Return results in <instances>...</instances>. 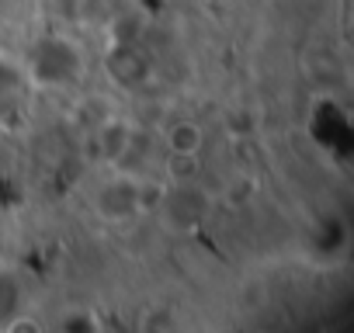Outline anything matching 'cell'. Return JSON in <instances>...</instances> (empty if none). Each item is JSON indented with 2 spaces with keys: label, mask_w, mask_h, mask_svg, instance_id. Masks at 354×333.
I'll return each mask as SVG.
<instances>
[{
  "label": "cell",
  "mask_w": 354,
  "mask_h": 333,
  "mask_svg": "<svg viewBox=\"0 0 354 333\" xmlns=\"http://www.w3.org/2000/svg\"><path fill=\"white\" fill-rule=\"evenodd\" d=\"M80 73V56L77 49H70L63 39H49L35 49L32 56V77L39 84H49V87H66L73 77Z\"/></svg>",
  "instance_id": "1"
},
{
  "label": "cell",
  "mask_w": 354,
  "mask_h": 333,
  "mask_svg": "<svg viewBox=\"0 0 354 333\" xmlns=\"http://www.w3.org/2000/svg\"><path fill=\"white\" fill-rule=\"evenodd\" d=\"M209 209V198L195 188V181H185V184H174L167 195H163V216L174 222V226H195Z\"/></svg>",
  "instance_id": "2"
},
{
  "label": "cell",
  "mask_w": 354,
  "mask_h": 333,
  "mask_svg": "<svg viewBox=\"0 0 354 333\" xmlns=\"http://www.w3.org/2000/svg\"><path fill=\"white\" fill-rule=\"evenodd\" d=\"M97 209H101L108 219H129V216H136V209H139V191H136V184H129V181H111V184L101 191Z\"/></svg>",
  "instance_id": "3"
},
{
  "label": "cell",
  "mask_w": 354,
  "mask_h": 333,
  "mask_svg": "<svg viewBox=\"0 0 354 333\" xmlns=\"http://www.w3.org/2000/svg\"><path fill=\"white\" fill-rule=\"evenodd\" d=\"M97 146H101V153L108 156V163L125 160L129 149H132V129H129V122L108 118V122L97 129Z\"/></svg>",
  "instance_id": "4"
},
{
  "label": "cell",
  "mask_w": 354,
  "mask_h": 333,
  "mask_svg": "<svg viewBox=\"0 0 354 333\" xmlns=\"http://www.w3.org/2000/svg\"><path fill=\"white\" fill-rule=\"evenodd\" d=\"M25 101V73L0 56V111H18V104Z\"/></svg>",
  "instance_id": "5"
},
{
  "label": "cell",
  "mask_w": 354,
  "mask_h": 333,
  "mask_svg": "<svg viewBox=\"0 0 354 333\" xmlns=\"http://www.w3.org/2000/svg\"><path fill=\"white\" fill-rule=\"evenodd\" d=\"M202 142H205V132H202L198 122H177V125H170V132H167L170 153H198Z\"/></svg>",
  "instance_id": "6"
},
{
  "label": "cell",
  "mask_w": 354,
  "mask_h": 333,
  "mask_svg": "<svg viewBox=\"0 0 354 333\" xmlns=\"http://www.w3.org/2000/svg\"><path fill=\"white\" fill-rule=\"evenodd\" d=\"M167 174L174 184H185L198 178V153H170L167 160Z\"/></svg>",
  "instance_id": "7"
},
{
  "label": "cell",
  "mask_w": 354,
  "mask_h": 333,
  "mask_svg": "<svg viewBox=\"0 0 354 333\" xmlns=\"http://www.w3.org/2000/svg\"><path fill=\"white\" fill-rule=\"evenodd\" d=\"M8 333H42V326H39V319H32V316H15V319L8 323Z\"/></svg>",
  "instance_id": "8"
}]
</instances>
